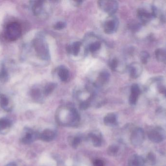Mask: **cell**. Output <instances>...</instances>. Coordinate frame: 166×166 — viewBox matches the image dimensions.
I'll list each match as a JSON object with an SVG mask.
<instances>
[{
	"label": "cell",
	"mask_w": 166,
	"mask_h": 166,
	"mask_svg": "<svg viewBox=\"0 0 166 166\" xmlns=\"http://www.w3.org/2000/svg\"><path fill=\"white\" fill-rule=\"evenodd\" d=\"M33 46L38 57L43 60L50 58L48 45L41 38H37L33 41Z\"/></svg>",
	"instance_id": "obj_1"
},
{
	"label": "cell",
	"mask_w": 166,
	"mask_h": 166,
	"mask_svg": "<svg viewBox=\"0 0 166 166\" xmlns=\"http://www.w3.org/2000/svg\"><path fill=\"white\" fill-rule=\"evenodd\" d=\"M22 30L17 22H12L7 25L5 30V37L10 41H15L21 36Z\"/></svg>",
	"instance_id": "obj_2"
},
{
	"label": "cell",
	"mask_w": 166,
	"mask_h": 166,
	"mask_svg": "<svg viewBox=\"0 0 166 166\" xmlns=\"http://www.w3.org/2000/svg\"><path fill=\"white\" fill-rule=\"evenodd\" d=\"M98 3L100 8L109 16L114 15L118 9V3L115 1H99Z\"/></svg>",
	"instance_id": "obj_3"
},
{
	"label": "cell",
	"mask_w": 166,
	"mask_h": 166,
	"mask_svg": "<svg viewBox=\"0 0 166 166\" xmlns=\"http://www.w3.org/2000/svg\"><path fill=\"white\" fill-rule=\"evenodd\" d=\"M118 25L119 22L116 17L109 16L103 24L104 31L107 34H113L117 30Z\"/></svg>",
	"instance_id": "obj_4"
},
{
	"label": "cell",
	"mask_w": 166,
	"mask_h": 166,
	"mask_svg": "<svg viewBox=\"0 0 166 166\" xmlns=\"http://www.w3.org/2000/svg\"><path fill=\"white\" fill-rule=\"evenodd\" d=\"M148 136L149 140L152 142L160 143L164 140L166 136L164 130L161 128L157 127L150 131Z\"/></svg>",
	"instance_id": "obj_5"
},
{
	"label": "cell",
	"mask_w": 166,
	"mask_h": 166,
	"mask_svg": "<svg viewBox=\"0 0 166 166\" xmlns=\"http://www.w3.org/2000/svg\"><path fill=\"white\" fill-rule=\"evenodd\" d=\"M39 134L32 129L26 128L24 129L21 135V141L23 144H31L33 142L38 138Z\"/></svg>",
	"instance_id": "obj_6"
},
{
	"label": "cell",
	"mask_w": 166,
	"mask_h": 166,
	"mask_svg": "<svg viewBox=\"0 0 166 166\" xmlns=\"http://www.w3.org/2000/svg\"><path fill=\"white\" fill-rule=\"evenodd\" d=\"M144 139V132L141 128H138L133 131L131 136V142L135 146H139L142 143Z\"/></svg>",
	"instance_id": "obj_7"
},
{
	"label": "cell",
	"mask_w": 166,
	"mask_h": 166,
	"mask_svg": "<svg viewBox=\"0 0 166 166\" xmlns=\"http://www.w3.org/2000/svg\"><path fill=\"white\" fill-rule=\"evenodd\" d=\"M12 123L11 120L6 117L0 118V135H6L11 128Z\"/></svg>",
	"instance_id": "obj_8"
},
{
	"label": "cell",
	"mask_w": 166,
	"mask_h": 166,
	"mask_svg": "<svg viewBox=\"0 0 166 166\" xmlns=\"http://www.w3.org/2000/svg\"><path fill=\"white\" fill-rule=\"evenodd\" d=\"M141 90L139 86L137 84H133L131 88V94L129 97V103L131 105H135L138 100Z\"/></svg>",
	"instance_id": "obj_9"
},
{
	"label": "cell",
	"mask_w": 166,
	"mask_h": 166,
	"mask_svg": "<svg viewBox=\"0 0 166 166\" xmlns=\"http://www.w3.org/2000/svg\"><path fill=\"white\" fill-rule=\"evenodd\" d=\"M128 70L131 77L137 78L141 74L142 68L139 63L134 62L129 65Z\"/></svg>",
	"instance_id": "obj_10"
},
{
	"label": "cell",
	"mask_w": 166,
	"mask_h": 166,
	"mask_svg": "<svg viewBox=\"0 0 166 166\" xmlns=\"http://www.w3.org/2000/svg\"><path fill=\"white\" fill-rule=\"evenodd\" d=\"M137 16L142 23H147L153 17L155 16L152 13H149L144 9H139L137 10Z\"/></svg>",
	"instance_id": "obj_11"
},
{
	"label": "cell",
	"mask_w": 166,
	"mask_h": 166,
	"mask_svg": "<svg viewBox=\"0 0 166 166\" xmlns=\"http://www.w3.org/2000/svg\"><path fill=\"white\" fill-rule=\"evenodd\" d=\"M0 106L6 112L11 111L12 109L9 98L4 94H0Z\"/></svg>",
	"instance_id": "obj_12"
},
{
	"label": "cell",
	"mask_w": 166,
	"mask_h": 166,
	"mask_svg": "<svg viewBox=\"0 0 166 166\" xmlns=\"http://www.w3.org/2000/svg\"><path fill=\"white\" fill-rule=\"evenodd\" d=\"M55 136V133L53 131L50 130H45L39 134L38 138L43 141L50 142L54 139Z\"/></svg>",
	"instance_id": "obj_13"
},
{
	"label": "cell",
	"mask_w": 166,
	"mask_h": 166,
	"mask_svg": "<svg viewBox=\"0 0 166 166\" xmlns=\"http://www.w3.org/2000/svg\"><path fill=\"white\" fill-rule=\"evenodd\" d=\"M109 74L107 71L101 72L99 74L95 85L96 86L99 87L102 86L108 82L109 79Z\"/></svg>",
	"instance_id": "obj_14"
},
{
	"label": "cell",
	"mask_w": 166,
	"mask_h": 166,
	"mask_svg": "<svg viewBox=\"0 0 166 166\" xmlns=\"http://www.w3.org/2000/svg\"><path fill=\"white\" fill-rule=\"evenodd\" d=\"M145 164V160L142 157L137 155H134L130 158L129 166H143Z\"/></svg>",
	"instance_id": "obj_15"
},
{
	"label": "cell",
	"mask_w": 166,
	"mask_h": 166,
	"mask_svg": "<svg viewBox=\"0 0 166 166\" xmlns=\"http://www.w3.org/2000/svg\"><path fill=\"white\" fill-rule=\"evenodd\" d=\"M81 42H74L72 45H68L67 47L68 52L73 54L75 56H76L79 54L81 46Z\"/></svg>",
	"instance_id": "obj_16"
},
{
	"label": "cell",
	"mask_w": 166,
	"mask_h": 166,
	"mask_svg": "<svg viewBox=\"0 0 166 166\" xmlns=\"http://www.w3.org/2000/svg\"><path fill=\"white\" fill-rule=\"evenodd\" d=\"M58 75L61 81H66L68 80L70 76L69 71L65 67H59L58 69Z\"/></svg>",
	"instance_id": "obj_17"
},
{
	"label": "cell",
	"mask_w": 166,
	"mask_h": 166,
	"mask_svg": "<svg viewBox=\"0 0 166 166\" xmlns=\"http://www.w3.org/2000/svg\"><path fill=\"white\" fill-rule=\"evenodd\" d=\"M43 2H44L42 1H37L34 2L32 10L35 15H39L42 12L43 10Z\"/></svg>",
	"instance_id": "obj_18"
},
{
	"label": "cell",
	"mask_w": 166,
	"mask_h": 166,
	"mask_svg": "<svg viewBox=\"0 0 166 166\" xmlns=\"http://www.w3.org/2000/svg\"><path fill=\"white\" fill-rule=\"evenodd\" d=\"M104 123L107 126L115 125L117 123L116 116L113 113H108L104 118Z\"/></svg>",
	"instance_id": "obj_19"
},
{
	"label": "cell",
	"mask_w": 166,
	"mask_h": 166,
	"mask_svg": "<svg viewBox=\"0 0 166 166\" xmlns=\"http://www.w3.org/2000/svg\"><path fill=\"white\" fill-rule=\"evenodd\" d=\"M56 84L53 82H50L46 85L43 90V94L47 96L51 94L54 90L56 89Z\"/></svg>",
	"instance_id": "obj_20"
},
{
	"label": "cell",
	"mask_w": 166,
	"mask_h": 166,
	"mask_svg": "<svg viewBox=\"0 0 166 166\" xmlns=\"http://www.w3.org/2000/svg\"><path fill=\"white\" fill-rule=\"evenodd\" d=\"M156 56L159 61L164 62L166 61V50L164 49H158L156 51Z\"/></svg>",
	"instance_id": "obj_21"
},
{
	"label": "cell",
	"mask_w": 166,
	"mask_h": 166,
	"mask_svg": "<svg viewBox=\"0 0 166 166\" xmlns=\"http://www.w3.org/2000/svg\"><path fill=\"white\" fill-rule=\"evenodd\" d=\"M89 137L92 142L94 146L99 147L102 145V139L99 136L95 133H91L89 135Z\"/></svg>",
	"instance_id": "obj_22"
},
{
	"label": "cell",
	"mask_w": 166,
	"mask_h": 166,
	"mask_svg": "<svg viewBox=\"0 0 166 166\" xmlns=\"http://www.w3.org/2000/svg\"><path fill=\"white\" fill-rule=\"evenodd\" d=\"M101 43L99 42H95L91 43L88 46V50L91 53H94L98 50L101 48Z\"/></svg>",
	"instance_id": "obj_23"
},
{
	"label": "cell",
	"mask_w": 166,
	"mask_h": 166,
	"mask_svg": "<svg viewBox=\"0 0 166 166\" xmlns=\"http://www.w3.org/2000/svg\"><path fill=\"white\" fill-rule=\"evenodd\" d=\"M31 95L32 97L35 100H39L41 96V92L40 89L37 88H35L32 89L31 92Z\"/></svg>",
	"instance_id": "obj_24"
},
{
	"label": "cell",
	"mask_w": 166,
	"mask_h": 166,
	"mask_svg": "<svg viewBox=\"0 0 166 166\" xmlns=\"http://www.w3.org/2000/svg\"><path fill=\"white\" fill-rule=\"evenodd\" d=\"M140 57H141V61L143 64H146L148 62L149 57H150V55L149 53H148L146 51H142L140 55Z\"/></svg>",
	"instance_id": "obj_25"
},
{
	"label": "cell",
	"mask_w": 166,
	"mask_h": 166,
	"mask_svg": "<svg viewBox=\"0 0 166 166\" xmlns=\"http://www.w3.org/2000/svg\"><path fill=\"white\" fill-rule=\"evenodd\" d=\"M118 151V148L115 145H111L108 147L107 149V153L110 156H114L117 153Z\"/></svg>",
	"instance_id": "obj_26"
},
{
	"label": "cell",
	"mask_w": 166,
	"mask_h": 166,
	"mask_svg": "<svg viewBox=\"0 0 166 166\" xmlns=\"http://www.w3.org/2000/svg\"><path fill=\"white\" fill-rule=\"evenodd\" d=\"M91 98H88L87 101L82 102L80 104V106H79V107H80V109L81 110H85L86 109H87L89 107L90 105Z\"/></svg>",
	"instance_id": "obj_27"
},
{
	"label": "cell",
	"mask_w": 166,
	"mask_h": 166,
	"mask_svg": "<svg viewBox=\"0 0 166 166\" xmlns=\"http://www.w3.org/2000/svg\"><path fill=\"white\" fill-rule=\"evenodd\" d=\"M66 26V24L63 22H58L55 24L54 26V28L55 30H63Z\"/></svg>",
	"instance_id": "obj_28"
},
{
	"label": "cell",
	"mask_w": 166,
	"mask_h": 166,
	"mask_svg": "<svg viewBox=\"0 0 166 166\" xmlns=\"http://www.w3.org/2000/svg\"><path fill=\"white\" fill-rule=\"evenodd\" d=\"M118 65V61L117 59H113L109 63L110 67L113 71L116 70Z\"/></svg>",
	"instance_id": "obj_29"
},
{
	"label": "cell",
	"mask_w": 166,
	"mask_h": 166,
	"mask_svg": "<svg viewBox=\"0 0 166 166\" xmlns=\"http://www.w3.org/2000/svg\"><path fill=\"white\" fill-rule=\"evenodd\" d=\"M140 27L141 25L136 22H133L129 25V28L132 30H137Z\"/></svg>",
	"instance_id": "obj_30"
},
{
	"label": "cell",
	"mask_w": 166,
	"mask_h": 166,
	"mask_svg": "<svg viewBox=\"0 0 166 166\" xmlns=\"http://www.w3.org/2000/svg\"><path fill=\"white\" fill-rule=\"evenodd\" d=\"M147 159L152 165H153L156 162V157L153 153L150 152L148 154Z\"/></svg>",
	"instance_id": "obj_31"
},
{
	"label": "cell",
	"mask_w": 166,
	"mask_h": 166,
	"mask_svg": "<svg viewBox=\"0 0 166 166\" xmlns=\"http://www.w3.org/2000/svg\"><path fill=\"white\" fill-rule=\"evenodd\" d=\"M81 138L79 137H76L74 138L72 141V147L74 148H76L78 146V145L80 143Z\"/></svg>",
	"instance_id": "obj_32"
},
{
	"label": "cell",
	"mask_w": 166,
	"mask_h": 166,
	"mask_svg": "<svg viewBox=\"0 0 166 166\" xmlns=\"http://www.w3.org/2000/svg\"><path fill=\"white\" fill-rule=\"evenodd\" d=\"M94 166H104V163L102 160L100 159H96L93 163Z\"/></svg>",
	"instance_id": "obj_33"
},
{
	"label": "cell",
	"mask_w": 166,
	"mask_h": 166,
	"mask_svg": "<svg viewBox=\"0 0 166 166\" xmlns=\"http://www.w3.org/2000/svg\"><path fill=\"white\" fill-rule=\"evenodd\" d=\"M2 78H6L7 77V72L6 71L4 67H2Z\"/></svg>",
	"instance_id": "obj_34"
},
{
	"label": "cell",
	"mask_w": 166,
	"mask_h": 166,
	"mask_svg": "<svg viewBox=\"0 0 166 166\" xmlns=\"http://www.w3.org/2000/svg\"><path fill=\"white\" fill-rule=\"evenodd\" d=\"M6 166H17V165L15 163L12 162L10 163L9 164L6 165Z\"/></svg>",
	"instance_id": "obj_35"
},
{
	"label": "cell",
	"mask_w": 166,
	"mask_h": 166,
	"mask_svg": "<svg viewBox=\"0 0 166 166\" xmlns=\"http://www.w3.org/2000/svg\"><path fill=\"white\" fill-rule=\"evenodd\" d=\"M164 94H165V96H166V90L165 92H164Z\"/></svg>",
	"instance_id": "obj_36"
}]
</instances>
